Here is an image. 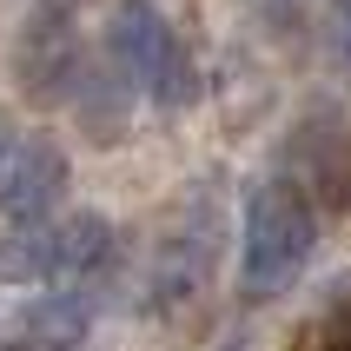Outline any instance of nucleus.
<instances>
[{
	"label": "nucleus",
	"instance_id": "nucleus-7",
	"mask_svg": "<svg viewBox=\"0 0 351 351\" xmlns=\"http://www.w3.org/2000/svg\"><path fill=\"white\" fill-rule=\"evenodd\" d=\"M325 351H351V332H345V338H338V345H325Z\"/></svg>",
	"mask_w": 351,
	"mask_h": 351
},
{
	"label": "nucleus",
	"instance_id": "nucleus-6",
	"mask_svg": "<svg viewBox=\"0 0 351 351\" xmlns=\"http://www.w3.org/2000/svg\"><path fill=\"white\" fill-rule=\"evenodd\" d=\"M20 146H27V133H20L14 119H0V193H7V179H14V159H20Z\"/></svg>",
	"mask_w": 351,
	"mask_h": 351
},
{
	"label": "nucleus",
	"instance_id": "nucleus-4",
	"mask_svg": "<svg viewBox=\"0 0 351 351\" xmlns=\"http://www.w3.org/2000/svg\"><path fill=\"white\" fill-rule=\"evenodd\" d=\"M14 80L27 99H60L80 80V20L66 7H34L14 34Z\"/></svg>",
	"mask_w": 351,
	"mask_h": 351
},
{
	"label": "nucleus",
	"instance_id": "nucleus-3",
	"mask_svg": "<svg viewBox=\"0 0 351 351\" xmlns=\"http://www.w3.org/2000/svg\"><path fill=\"white\" fill-rule=\"evenodd\" d=\"M106 60H113L126 86L153 93L166 113H186L193 106V66H186V47L173 40V27L153 14V7H119L106 20Z\"/></svg>",
	"mask_w": 351,
	"mask_h": 351
},
{
	"label": "nucleus",
	"instance_id": "nucleus-1",
	"mask_svg": "<svg viewBox=\"0 0 351 351\" xmlns=\"http://www.w3.org/2000/svg\"><path fill=\"white\" fill-rule=\"evenodd\" d=\"M318 245V213L292 179H265L245 199V245H239V285L252 298H278Z\"/></svg>",
	"mask_w": 351,
	"mask_h": 351
},
{
	"label": "nucleus",
	"instance_id": "nucleus-9",
	"mask_svg": "<svg viewBox=\"0 0 351 351\" xmlns=\"http://www.w3.org/2000/svg\"><path fill=\"white\" fill-rule=\"evenodd\" d=\"M219 351H245V345H239V338H232V345H219Z\"/></svg>",
	"mask_w": 351,
	"mask_h": 351
},
{
	"label": "nucleus",
	"instance_id": "nucleus-8",
	"mask_svg": "<svg viewBox=\"0 0 351 351\" xmlns=\"http://www.w3.org/2000/svg\"><path fill=\"white\" fill-rule=\"evenodd\" d=\"M0 351H7V318H0Z\"/></svg>",
	"mask_w": 351,
	"mask_h": 351
},
{
	"label": "nucleus",
	"instance_id": "nucleus-5",
	"mask_svg": "<svg viewBox=\"0 0 351 351\" xmlns=\"http://www.w3.org/2000/svg\"><path fill=\"white\" fill-rule=\"evenodd\" d=\"M60 193H66V153L47 133H27V146L14 159V179L0 193V213L14 219V226H40L60 206Z\"/></svg>",
	"mask_w": 351,
	"mask_h": 351
},
{
	"label": "nucleus",
	"instance_id": "nucleus-2",
	"mask_svg": "<svg viewBox=\"0 0 351 351\" xmlns=\"http://www.w3.org/2000/svg\"><path fill=\"white\" fill-rule=\"evenodd\" d=\"M113 252V226L93 206H73L60 219H40V226H14L0 232V285H73V278L99 272Z\"/></svg>",
	"mask_w": 351,
	"mask_h": 351
}]
</instances>
